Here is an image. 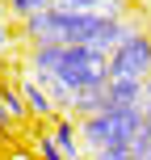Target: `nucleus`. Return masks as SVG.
Returning <instances> with one entry per match:
<instances>
[{"instance_id":"f257e3e1","label":"nucleus","mask_w":151,"mask_h":160,"mask_svg":"<svg viewBox=\"0 0 151 160\" xmlns=\"http://www.w3.org/2000/svg\"><path fill=\"white\" fill-rule=\"evenodd\" d=\"M34 80L46 88L59 114L72 110L80 93H92L109 80V55L97 47H67V42H42L30 51Z\"/></svg>"},{"instance_id":"f03ea898","label":"nucleus","mask_w":151,"mask_h":160,"mask_svg":"<svg viewBox=\"0 0 151 160\" xmlns=\"http://www.w3.org/2000/svg\"><path fill=\"white\" fill-rule=\"evenodd\" d=\"M25 42L42 47V42H67V47H97L109 55L130 30V17H101V13H76V8H42V13L21 21Z\"/></svg>"},{"instance_id":"7ed1b4c3","label":"nucleus","mask_w":151,"mask_h":160,"mask_svg":"<svg viewBox=\"0 0 151 160\" xmlns=\"http://www.w3.org/2000/svg\"><path fill=\"white\" fill-rule=\"evenodd\" d=\"M84 152H109V148H134L139 135V110H97L88 118H76Z\"/></svg>"},{"instance_id":"20e7f679","label":"nucleus","mask_w":151,"mask_h":160,"mask_svg":"<svg viewBox=\"0 0 151 160\" xmlns=\"http://www.w3.org/2000/svg\"><path fill=\"white\" fill-rule=\"evenodd\" d=\"M147 72H151V34H143L134 25V30L109 51V80H139V84H143Z\"/></svg>"},{"instance_id":"39448f33","label":"nucleus","mask_w":151,"mask_h":160,"mask_svg":"<svg viewBox=\"0 0 151 160\" xmlns=\"http://www.w3.org/2000/svg\"><path fill=\"white\" fill-rule=\"evenodd\" d=\"M50 139H55V148L63 152V160H80V156H84L80 127H76L72 114H55V118H50Z\"/></svg>"},{"instance_id":"423d86ee","label":"nucleus","mask_w":151,"mask_h":160,"mask_svg":"<svg viewBox=\"0 0 151 160\" xmlns=\"http://www.w3.org/2000/svg\"><path fill=\"white\" fill-rule=\"evenodd\" d=\"M17 88H21V101H25V114H30V118H42V122H50V118H55V101H50V97H46V88H42L38 84V80H21V84H17Z\"/></svg>"},{"instance_id":"0eeeda50","label":"nucleus","mask_w":151,"mask_h":160,"mask_svg":"<svg viewBox=\"0 0 151 160\" xmlns=\"http://www.w3.org/2000/svg\"><path fill=\"white\" fill-rule=\"evenodd\" d=\"M0 105L8 110V118H13V122H25V118H30V114H25V101H21V88L4 84V80H0Z\"/></svg>"},{"instance_id":"6e6552de","label":"nucleus","mask_w":151,"mask_h":160,"mask_svg":"<svg viewBox=\"0 0 151 160\" xmlns=\"http://www.w3.org/2000/svg\"><path fill=\"white\" fill-rule=\"evenodd\" d=\"M30 152L38 156V160H63V152H59V148H55V139H50V135H34Z\"/></svg>"},{"instance_id":"1a4fd4ad","label":"nucleus","mask_w":151,"mask_h":160,"mask_svg":"<svg viewBox=\"0 0 151 160\" xmlns=\"http://www.w3.org/2000/svg\"><path fill=\"white\" fill-rule=\"evenodd\" d=\"M4 160H38L30 148H4Z\"/></svg>"},{"instance_id":"9d476101","label":"nucleus","mask_w":151,"mask_h":160,"mask_svg":"<svg viewBox=\"0 0 151 160\" xmlns=\"http://www.w3.org/2000/svg\"><path fill=\"white\" fill-rule=\"evenodd\" d=\"M8 127H17V122H13V118H8V110H4V105H0V135H4V131H8Z\"/></svg>"},{"instance_id":"9b49d317","label":"nucleus","mask_w":151,"mask_h":160,"mask_svg":"<svg viewBox=\"0 0 151 160\" xmlns=\"http://www.w3.org/2000/svg\"><path fill=\"white\" fill-rule=\"evenodd\" d=\"M4 47H8V25H4V17H0V55H4Z\"/></svg>"},{"instance_id":"f8f14e48","label":"nucleus","mask_w":151,"mask_h":160,"mask_svg":"<svg viewBox=\"0 0 151 160\" xmlns=\"http://www.w3.org/2000/svg\"><path fill=\"white\" fill-rule=\"evenodd\" d=\"M134 160H151V156H134Z\"/></svg>"}]
</instances>
